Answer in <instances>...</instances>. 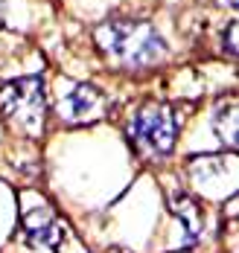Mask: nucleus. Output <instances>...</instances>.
I'll list each match as a JSON object with an SVG mask.
<instances>
[{
  "mask_svg": "<svg viewBox=\"0 0 239 253\" xmlns=\"http://www.w3.org/2000/svg\"><path fill=\"white\" fill-rule=\"evenodd\" d=\"M94 41L111 64L137 70L166 55V44L152 24L143 21H105L94 29Z\"/></svg>",
  "mask_w": 239,
  "mask_h": 253,
  "instance_id": "1",
  "label": "nucleus"
},
{
  "mask_svg": "<svg viewBox=\"0 0 239 253\" xmlns=\"http://www.w3.org/2000/svg\"><path fill=\"white\" fill-rule=\"evenodd\" d=\"M175 117L172 108L163 102H146L129 123V137L132 143L149 157L169 154L175 146Z\"/></svg>",
  "mask_w": 239,
  "mask_h": 253,
  "instance_id": "2",
  "label": "nucleus"
},
{
  "mask_svg": "<svg viewBox=\"0 0 239 253\" xmlns=\"http://www.w3.org/2000/svg\"><path fill=\"white\" fill-rule=\"evenodd\" d=\"M44 105H47V99H44V79L41 76L12 79L0 87L3 114L29 134H38L44 128Z\"/></svg>",
  "mask_w": 239,
  "mask_h": 253,
  "instance_id": "3",
  "label": "nucleus"
},
{
  "mask_svg": "<svg viewBox=\"0 0 239 253\" xmlns=\"http://www.w3.org/2000/svg\"><path fill=\"white\" fill-rule=\"evenodd\" d=\"M58 117L70 126H85V123H96L108 114V99L85 82H61V93H58Z\"/></svg>",
  "mask_w": 239,
  "mask_h": 253,
  "instance_id": "4",
  "label": "nucleus"
},
{
  "mask_svg": "<svg viewBox=\"0 0 239 253\" xmlns=\"http://www.w3.org/2000/svg\"><path fill=\"white\" fill-rule=\"evenodd\" d=\"M24 227L29 233V242L32 245H41V248H50L58 251V245L64 242L67 227L50 212V207H38V210H29L24 215Z\"/></svg>",
  "mask_w": 239,
  "mask_h": 253,
  "instance_id": "5",
  "label": "nucleus"
},
{
  "mask_svg": "<svg viewBox=\"0 0 239 253\" xmlns=\"http://www.w3.org/2000/svg\"><path fill=\"white\" fill-rule=\"evenodd\" d=\"M169 204H172V212L181 218L187 233V245H195L201 239V230H204V218H201V210L198 204L192 201L187 192H172L169 195Z\"/></svg>",
  "mask_w": 239,
  "mask_h": 253,
  "instance_id": "6",
  "label": "nucleus"
},
{
  "mask_svg": "<svg viewBox=\"0 0 239 253\" xmlns=\"http://www.w3.org/2000/svg\"><path fill=\"white\" fill-rule=\"evenodd\" d=\"M213 126H216V134L225 146H237V102H231V111L228 114L222 111L213 120Z\"/></svg>",
  "mask_w": 239,
  "mask_h": 253,
  "instance_id": "7",
  "label": "nucleus"
},
{
  "mask_svg": "<svg viewBox=\"0 0 239 253\" xmlns=\"http://www.w3.org/2000/svg\"><path fill=\"white\" fill-rule=\"evenodd\" d=\"M225 50L231 55H237V21L228 26V32H225Z\"/></svg>",
  "mask_w": 239,
  "mask_h": 253,
  "instance_id": "8",
  "label": "nucleus"
},
{
  "mask_svg": "<svg viewBox=\"0 0 239 253\" xmlns=\"http://www.w3.org/2000/svg\"><path fill=\"white\" fill-rule=\"evenodd\" d=\"M219 3H225V6H237V0H219Z\"/></svg>",
  "mask_w": 239,
  "mask_h": 253,
  "instance_id": "9",
  "label": "nucleus"
},
{
  "mask_svg": "<svg viewBox=\"0 0 239 253\" xmlns=\"http://www.w3.org/2000/svg\"><path fill=\"white\" fill-rule=\"evenodd\" d=\"M0 6H3V0H0Z\"/></svg>",
  "mask_w": 239,
  "mask_h": 253,
  "instance_id": "10",
  "label": "nucleus"
}]
</instances>
